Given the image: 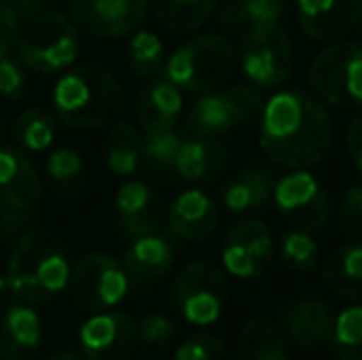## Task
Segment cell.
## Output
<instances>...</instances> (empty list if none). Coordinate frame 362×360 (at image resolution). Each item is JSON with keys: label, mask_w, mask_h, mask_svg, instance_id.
I'll list each match as a JSON object with an SVG mask.
<instances>
[{"label": "cell", "mask_w": 362, "mask_h": 360, "mask_svg": "<svg viewBox=\"0 0 362 360\" xmlns=\"http://www.w3.org/2000/svg\"><path fill=\"white\" fill-rule=\"evenodd\" d=\"M333 121L325 104L303 89H284L264 101L259 149L281 168H313L328 156Z\"/></svg>", "instance_id": "cell-1"}, {"label": "cell", "mask_w": 362, "mask_h": 360, "mask_svg": "<svg viewBox=\"0 0 362 360\" xmlns=\"http://www.w3.org/2000/svg\"><path fill=\"white\" fill-rule=\"evenodd\" d=\"M52 109L59 124L69 129H104L124 114L126 94L106 67L72 64L54 84Z\"/></svg>", "instance_id": "cell-2"}, {"label": "cell", "mask_w": 362, "mask_h": 360, "mask_svg": "<svg viewBox=\"0 0 362 360\" xmlns=\"http://www.w3.org/2000/svg\"><path fill=\"white\" fill-rule=\"evenodd\" d=\"M237 47L222 35H197L185 40L163 62V77L177 89L205 94L232 79L237 72Z\"/></svg>", "instance_id": "cell-3"}, {"label": "cell", "mask_w": 362, "mask_h": 360, "mask_svg": "<svg viewBox=\"0 0 362 360\" xmlns=\"http://www.w3.org/2000/svg\"><path fill=\"white\" fill-rule=\"evenodd\" d=\"M18 59L35 74L64 72L79 57V28L59 10H40L28 18L18 37Z\"/></svg>", "instance_id": "cell-4"}, {"label": "cell", "mask_w": 362, "mask_h": 360, "mask_svg": "<svg viewBox=\"0 0 362 360\" xmlns=\"http://www.w3.org/2000/svg\"><path fill=\"white\" fill-rule=\"evenodd\" d=\"M308 84L323 104L362 106V45L343 37L328 42L310 62Z\"/></svg>", "instance_id": "cell-5"}, {"label": "cell", "mask_w": 362, "mask_h": 360, "mask_svg": "<svg viewBox=\"0 0 362 360\" xmlns=\"http://www.w3.org/2000/svg\"><path fill=\"white\" fill-rule=\"evenodd\" d=\"M42 200V180L18 146H0V230L20 235L35 220Z\"/></svg>", "instance_id": "cell-6"}, {"label": "cell", "mask_w": 362, "mask_h": 360, "mask_svg": "<svg viewBox=\"0 0 362 360\" xmlns=\"http://www.w3.org/2000/svg\"><path fill=\"white\" fill-rule=\"evenodd\" d=\"M264 106L262 91L252 84H232L217 87L200 94L187 111V129L192 136H219L259 119Z\"/></svg>", "instance_id": "cell-7"}, {"label": "cell", "mask_w": 362, "mask_h": 360, "mask_svg": "<svg viewBox=\"0 0 362 360\" xmlns=\"http://www.w3.org/2000/svg\"><path fill=\"white\" fill-rule=\"evenodd\" d=\"M227 277L212 262H190L173 281L170 301L175 313L190 326H212L227 308Z\"/></svg>", "instance_id": "cell-8"}, {"label": "cell", "mask_w": 362, "mask_h": 360, "mask_svg": "<svg viewBox=\"0 0 362 360\" xmlns=\"http://www.w3.org/2000/svg\"><path fill=\"white\" fill-rule=\"evenodd\" d=\"M237 59L254 87L276 89L293 72V45L276 23L252 25L242 30Z\"/></svg>", "instance_id": "cell-9"}, {"label": "cell", "mask_w": 362, "mask_h": 360, "mask_svg": "<svg viewBox=\"0 0 362 360\" xmlns=\"http://www.w3.org/2000/svg\"><path fill=\"white\" fill-rule=\"evenodd\" d=\"M67 289L81 311H106L129 296L131 277L121 260L104 252H91L72 265Z\"/></svg>", "instance_id": "cell-10"}, {"label": "cell", "mask_w": 362, "mask_h": 360, "mask_svg": "<svg viewBox=\"0 0 362 360\" xmlns=\"http://www.w3.org/2000/svg\"><path fill=\"white\" fill-rule=\"evenodd\" d=\"M272 200L276 202L288 227L303 232H320L330 222V195L308 168H293L288 175L276 178Z\"/></svg>", "instance_id": "cell-11"}, {"label": "cell", "mask_w": 362, "mask_h": 360, "mask_svg": "<svg viewBox=\"0 0 362 360\" xmlns=\"http://www.w3.org/2000/svg\"><path fill=\"white\" fill-rule=\"evenodd\" d=\"M79 351L89 360H126L139 346V323L124 311H94L76 333Z\"/></svg>", "instance_id": "cell-12"}, {"label": "cell", "mask_w": 362, "mask_h": 360, "mask_svg": "<svg viewBox=\"0 0 362 360\" xmlns=\"http://www.w3.org/2000/svg\"><path fill=\"white\" fill-rule=\"evenodd\" d=\"M274 235L267 222L244 217L227 232L222 245V267L234 279H254L272 267Z\"/></svg>", "instance_id": "cell-13"}, {"label": "cell", "mask_w": 362, "mask_h": 360, "mask_svg": "<svg viewBox=\"0 0 362 360\" xmlns=\"http://www.w3.org/2000/svg\"><path fill=\"white\" fill-rule=\"evenodd\" d=\"M148 15V0H69V18L94 37L119 40L136 33Z\"/></svg>", "instance_id": "cell-14"}, {"label": "cell", "mask_w": 362, "mask_h": 360, "mask_svg": "<svg viewBox=\"0 0 362 360\" xmlns=\"http://www.w3.org/2000/svg\"><path fill=\"white\" fill-rule=\"evenodd\" d=\"M52 240V232L42 230V227H28L20 232V240L8 260V269H5L8 294L13 296V301L33 303V306L49 301V296L37 281V265Z\"/></svg>", "instance_id": "cell-15"}, {"label": "cell", "mask_w": 362, "mask_h": 360, "mask_svg": "<svg viewBox=\"0 0 362 360\" xmlns=\"http://www.w3.org/2000/svg\"><path fill=\"white\" fill-rule=\"evenodd\" d=\"M335 311L323 296H300L279 313V326L296 351H318L328 343Z\"/></svg>", "instance_id": "cell-16"}, {"label": "cell", "mask_w": 362, "mask_h": 360, "mask_svg": "<svg viewBox=\"0 0 362 360\" xmlns=\"http://www.w3.org/2000/svg\"><path fill=\"white\" fill-rule=\"evenodd\" d=\"M114 217L119 230L126 237H141L151 232H160L165 225V207L151 182L129 180L116 190Z\"/></svg>", "instance_id": "cell-17"}, {"label": "cell", "mask_w": 362, "mask_h": 360, "mask_svg": "<svg viewBox=\"0 0 362 360\" xmlns=\"http://www.w3.org/2000/svg\"><path fill=\"white\" fill-rule=\"evenodd\" d=\"M296 13L305 37L333 42L360 25L362 0H296Z\"/></svg>", "instance_id": "cell-18"}, {"label": "cell", "mask_w": 362, "mask_h": 360, "mask_svg": "<svg viewBox=\"0 0 362 360\" xmlns=\"http://www.w3.org/2000/svg\"><path fill=\"white\" fill-rule=\"evenodd\" d=\"M219 207L217 202L200 187H187L165 210V227L175 240L197 242L210 237L219 227Z\"/></svg>", "instance_id": "cell-19"}, {"label": "cell", "mask_w": 362, "mask_h": 360, "mask_svg": "<svg viewBox=\"0 0 362 360\" xmlns=\"http://www.w3.org/2000/svg\"><path fill=\"white\" fill-rule=\"evenodd\" d=\"M42 318L33 303L13 301L3 313L0 323V358L3 360H25L35 356L42 346Z\"/></svg>", "instance_id": "cell-20"}, {"label": "cell", "mask_w": 362, "mask_h": 360, "mask_svg": "<svg viewBox=\"0 0 362 360\" xmlns=\"http://www.w3.org/2000/svg\"><path fill=\"white\" fill-rule=\"evenodd\" d=\"M124 267L129 272L131 281L151 284L156 279L165 277L175 265V247L160 232L134 237L131 247L124 255Z\"/></svg>", "instance_id": "cell-21"}, {"label": "cell", "mask_w": 362, "mask_h": 360, "mask_svg": "<svg viewBox=\"0 0 362 360\" xmlns=\"http://www.w3.org/2000/svg\"><path fill=\"white\" fill-rule=\"evenodd\" d=\"M182 109H185L182 89H177L175 84L163 77L153 79L141 91L139 104H136V119L144 131H165L175 129Z\"/></svg>", "instance_id": "cell-22"}, {"label": "cell", "mask_w": 362, "mask_h": 360, "mask_svg": "<svg viewBox=\"0 0 362 360\" xmlns=\"http://www.w3.org/2000/svg\"><path fill=\"white\" fill-rule=\"evenodd\" d=\"M227 146L219 144L217 139H210V136H195L190 141H182L173 173L187 182H205L217 178L227 168Z\"/></svg>", "instance_id": "cell-23"}, {"label": "cell", "mask_w": 362, "mask_h": 360, "mask_svg": "<svg viewBox=\"0 0 362 360\" xmlns=\"http://www.w3.org/2000/svg\"><path fill=\"white\" fill-rule=\"evenodd\" d=\"M320 281L333 296L345 301L362 298V242L350 240L338 247L320 267Z\"/></svg>", "instance_id": "cell-24"}, {"label": "cell", "mask_w": 362, "mask_h": 360, "mask_svg": "<svg viewBox=\"0 0 362 360\" xmlns=\"http://www.w3.org/2000/svg\"><path fill=\"white\" fill-rule=\"evenodd\" d=\"M276 173L269 166H249L224 185L222 202L229 212H254L269 205Z\"/></svg>", "instance_id": "cell-25"}, {"label": "cell", "mask_w": 362, "mask_h": 360, "mask_svg": "<svg viewBox=\"0 0 362 360\" xmlns=\"http://www.w3.org/2000/svg\"><path fill=\"white\" fill-rule=\"evenodd\" d=\"M237 356L242 360H288L293 348L281 326L269 318H249L237 336Z\"/></svg>", "instance_id": "cell-26"}, {"label": "cell", "mask_w": 362, "mask_h": 360, "mask_svg": "<svg viewBox=\"0 0 362 360\" xmlns=\"http://www.w3.org/2000/svg\"><path fill=\"white\" fill-rule=\"evenodd\" d=\"M286 15V0H227L217 10V25L222 33H242L252 25L281 23Z\"/></svg>", "instance_id": "cell-27"}, {"label": "cell", "mask_w": 362, "mask_h": 360, "mask_svg": "<svg viewBox=\"0 0 362 360\" xmlns=\"http://www.w3.org/2000/svg\"><path fill=\"white\" fill-rule=\"evenodd\" d=\"M144 163V134L134 124H116L106 139V166L119 178H131Z\"/></svg>", "instance_id": "cell-28"}, {"label": "cell", "mask_w": 362, "mask_h": 360, "mask_svg": "<svg viewBox=\"0 0 362 360\" xmlns=\"http://www.w3.org/2000/svg\"><path fill=\"white\" fill-rule=\"evenodd\" d=\"M57 126L59 119L54 111L42 109V106H30L15 119L13 124V141L18 149L33 151V153H42L57 139Z\"/></svg>", "instance_id": "cell-29"}, {"label": "cell", "mask_w": 362, "mask_h": 360, "mask_svg": "<svg viewBox=\"0 0 362 360\" xmlns=\"http://www.w3.org/2000/svg\"><path fill=\"white\" fill-rule=\"evenodd\" d=\"M148 5L170 33H192L210 20L217 0H151Z\"/></svg>", "instance_id": "cell-30"}, {"label": "cell", "mask_w": 362, "mask_h": 360, "mask_svg": "<svg viewBox=\"0 0 362 360\" xmlns=\"http://www.w3.org/2000/svg\"><path fill=\"white\" fill-rule=\"evenodd\" d=\"M45 175H47L49 185L62 195H76L86 187L89 173H86V163L74 149H54L47 156L45 163Z\"/></svg>", "instance_id": "cell-31"}, {"label": "cell", "mask_w": 362, "mask_h": 360, "mask_svg": "<svg viewBox=\"0 0 362 360\" xmlns=\"http://www.w3.org/2000/svg\"><path fill=\"white\" fill-rule=\"evenodd\" d=\"M328 351L340 360H362V301L350 303L333 318Z\"/></svg>", "instance_id": "cell-32"}, {"label": "cell", "mask_w": 362, "mask_h": 360, "mask_svg": "<svg viewBox=\"0 0 362 360\" xmlns=\"http://www.w3.org/2000/svg\"><path fill=\"white\" fill-rule=\"evenodd\" d=\"M129 50H126V59H129V67L139 77H153L163 69L165 62V45L158 37V33L153 30H136L131 33Z\"/></svg>", "instance_id": "cell-33"}, {"label": "cell", "mask_w": 362, "mask_h": 360, "mask_svg": "<svg viewBox=\"0 0 362 360\" xmlns=\"http://www.w3.org/2000/svg\"><path fill=\"white\" fill-rule=\"evenodd\" d=\"M182 134L175 129L165 131H144V168L151 173H173L177 151L182 146Z\"/></svg>", "instance_id": "cell-34"}, {"label": "cell", "mask_w": 362, "mask_h": 360, "mask_svg": "<svg viewBox=\"0 0 362 360\" xmlns=\"http://www.w3.org/2000/svg\"><path fill=\"white\" fill-rule=\"evenodd\" d=\"M279 257L281 262L293 272H313L320 265V250L318 242L313 240L310 232L293 230L284 232L281 242H279Z\"/></svg>", "instance_id": "cell-35"}, {"label": "cell", "mask_w": 362, "mask_h": 360, "mask_svg": "<svg viewBox=\"0 0 362 360\" xmlns=\"http://www.w3.org/2000/svg\"><path fill=\"white\" fill-rule=\"evenodd\" d=\"M69 272H72V265H69L64 245L59 237H54L47 250H45V255L40 257V265H37V281L42 286V291L47 296L64 291L69 281Z\"/></svg>", "instance_id": "cell-36"}, {"label": "cell", "mask_w": 362, "mask_h": 360, "mask_svg": "<svg viewBox=\"0 0 362 360\" xmlns=\"http://www.w3.org/2000/svg\"><path fill=\"white\" fill-rule=\"evenodd\" d=\"M338 230L348 240H362V180L353 182L340 197Z\"/></svg>", "instance_id": "cell-37"}, {"label": "cell", "mask_w": 362, "mask_h": 360, "mask_svg": "<svg viewBox=\"0 0 362 360\" xmlns=\"http://www.w3.org/2000/svg\"><path fill=\"white\" fill-rule=\"evenodd\" d=\"M177 336V323L163 313H148L139 323V343L146 348H168Z\"/></svg>", "instance_id": "cell-38"}, {"label": "cell", "mask_w": 362, "mask_h": 360, "mask_svg": "<svg viewBox=\"0 0 362 360\" xmlns=\"http://www.w3.org/2000/svg\"><path fill=\"white\" fill-rule=\"evenodd\" d=\"M227 356L229 348L212 333H195L175 348L177 360H217Z\"/></svg>", "instance_id": "cell-39"}, {"label": "cell", "mask_w": 362, "mask_h": 360, "mask_svg": "<svg viewBox=\"0 0 362 360\" xmlns=\"http://www.w3.org/2000/svg\"><path fill=\"white\" fill-rule=\"evenodd\" d=\"M28 91V77H25V67L20 59L0 57V96L8 101H18Z\"/></svg>", "instance_id": "cell-40"}, {"label": "cell", "mask_w": 362, "mask_h": 360, "mask_svg": "<svg viewBox=\"0 0 362 360\" xmlns=\"http://www.w3.org/2000/svg\"><path fill=\"white\" fill-rule=\"evenodd\" d=\"M20 30H23V18H20L13 0H0V57L15 50Z\"/></svg>", "instance_id": "cell-41"}, {"label": "cell", "mask_w": 362, "mask_h": 360, "mask_svg": "<svg viewBox=\"0 0 362 360\" xmlns=\"http://www.w3.org/2000/svg\"><path fill=\"white\" fill-rule=\"evenodd\" d=\"M345 151H348L353 166L362 173V111L353 116L345 129Z\"/></svg>", "instance_id": "cell-42"}, {"label": "cell", "mask_w": 362, "mask_h": 360, "mask_svg": "<svg viewBox=\"0 0 362 360\" xmlns=\"http://www.w3.org/2000/svg\"><path fill=\"white\" fill-rule=\"evenodd\" d=\"M13 5L18 8L20 18L28 20V18H33V15H37L40 10H42L45 0H13Z\"/></svg>", "instance_id": "cell-43"}, {"label": "cell", "mask_w": 362, "mask_h": 360, "mask_svg": "<svg viewBox=\"0 0 362 360\" xmlns=\"http://www.w3.org/2000/svg\"><path fill=\"white\" fill-rule=\"evenodd\" d=\"M52 360H81L84 356H81V351H59V353H52V356H49Z\"/></svg>", "instance_id": "cell-44"}, {"label": "cell", "mask_w": 362, "mask_h": 360, "mask_svg": "<svg viewBox=\"0 0 362 360\" xmlns=\"http://www.w3.org/2000/svg\"><path fill=\"white\" fill-rule=\"evenodd\" d=\"M8 291V281H5V274H0V296Z\"/></svg>", "instance_id": "cell-45"}, {"label": "cell", "mask_w": 362, "mask_h": 360, "mask_svg": "<svg viewBox=\"0 0 362 360\" xmlns=\"http://www.w3.org/2000/svg\"><path fill=\"white\" fill-rule=\"evenodd\" d=\"M0 124H3V111H0Z\"/></svg>", "instance_id": "cell-46"}, {"label": "cell", "mask_w": 362, "mask_h": 360, "mask_svg": "<svg viewBox=\"0 0 362 360\" xmlns=\"http://www.w3.org/2000/svg\"><path fill=\"white\" fill-rule=\"evenodd\" d=\"M360 23H362V20H360Z\"/></svg>", "instance_id": "cell-47"}]
</instances>
